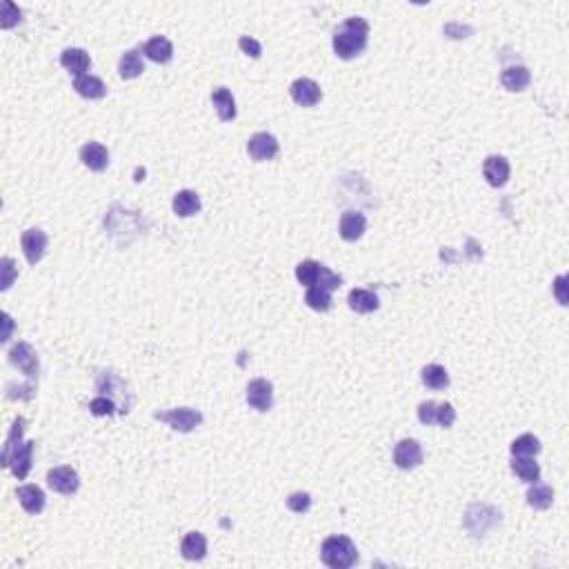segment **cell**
Masks as SVG:
<instances>
[{"instance_id":"obj_1","label":"cell","mask_w":569,"mask_h":569,"mask_svg":"<svg viewBox=\"0 0 569 569\" xmlns=\"http://www.w3.org/2000/svg\"><path fill=\"white\" fill-rule=\"evenodd\" d=\"M367 33H370V25L365 23V18L351 16V18H347L343 27L333 33V52L343 60L360 56L367 47Z\"/></svg>"},{"instance_id":"obj_2","label":"cell","mask_w":569,"mask_h":569,"mask_svg":"<svg viewBox=\"0 0 569 569\" xmlns=\"http://www.w3.org/2000/svg\"><path fill=\"white\" fill-rule=\"evenodd\" d=\"M321 558L331 569H347V567H351L358 560V551H356V545L351 543V538H347V536H329L323 543Z\"/></svg>"},{"instance_id":"obj_3","label":"cell","mask_w":569,"mask_h":569,"mask_svg":"<svg viewBox=\"0 0 569 569\" xmlns=\"http://www.w3.org/2000/svg\"><path fill=\"white\" fill-rule=\"evenodd\" d=\"M158 421L167 423L172 429L187 433L192 429H196L200 423H203V416H200L198 409H189V407H180V409H172V411H162L156 414Z\"/></svg>"},{"instance_id":"obj_4","label":"cell","mask_w":569,"mask_h":569,"mask_svg":"<svg viewBox=\"0 0 569 569\" xmlns=\"http://www.w3.org/2000/svg\"><path fill=\"white\" fill-rule=\"evenodd\" d=\"M47 485L58 494L72 496L80 487V478L72 467H54V470L47 472Z\"/></svg>"},{"instance_id":"obj_5","label":"cell","mask_w":569,"mask_h":569,"mask_svg":"<svg viewBox=\"0 0 569 569\" xmlns=\"http://www.w3.org/2000/svg\"><path fill=\"white\" fill-rule=\"evenodd\" d=\"M247 403L256 411H270L274 403V387L270 380L256 378L247 385Z\"/></svg>"},{"instance_id":"obj_6","label":"cell","mask_w":569,"mask_h":569,"mask_svg":"<svg viewBox=\"0 0 569 569\" xmlns=\"http://www.w3.org/2000/svg\"><path fill=\"white\" fill-rule=\"evenodd\" d=\"M278 140L272 136V133L267 131H260V133H254L252 138L247 143V152L254 160L263 162V160H272L278 156Z\"/></svg>"},{"instance_id":"obj_7","label":"cell","mask_w":569,"mask_h":569,"mask_svg":"<svg viewBox=\"0 0 569 569\" xmlns=\"http://www.w3.org/2000/svg\"><path fill=\"white\" fill-rule=\"evenodd\" d=\"M394 463H396L398 470H414V467H418L423 463L421 443L411 441V438L400 441L394 449Z\"/></svg>"},{"instance_id":"obj_8","label":"cell","mask_w":569,"mask_h":569,"mask_svg":"<svg viewBox=\"0 0 569 569\" xmlns=\"http://www.w3.org/2000/svg\"><path fill=\"white\" fill-rule=\"evenodd\" d=\"M289 94L294 98V103L300 105V107H314L318 100H321V96H323L321 87H318L311 78H298V80H294L292 87H289Z\"/></svg>"},{"instance_id":"obj_9","label":"cell","mask_w":569,"mask_h":569,"mask_svg":"<svg viewBox=\"0 0 569 569\" xmlns=\"http://www.w3.org/2000/svg\"><path fill=\"white\" fill-rule=\"evenodd\" d=\"M21 245H23V252H25V258L29 265H36L40 263V258L45 256V249H47V236L43 229H27L21 238Z\"/></svg>"},{"instance_id":"obj_10","label":"cell","mask_w":569,"mask_h":569,"mask_svg":"<svg viewBox=\"0 0 569 569\" xmlns=\"http://www.w3.org/2000/svg\"><path fill=\"white\" fill-rule=\"evenodd\" d=\"M9 360H11V365L18 367L25 376H29V378L38 376V358H36V354H33L31 345L18 343L9 351Z\"/></svg>"},{"instance_id":"obj_11","label":"cell","mask_w":569,"mask_h":569,"mask_svg":"<svg viewBox=\"0 0 569 569\" xmlns=\"http://www.w3.org/2000/svg\"><path fill=\"white\" fill-rule=\"evenodd\" d=\"M509 162L503 156H487L482 162V174L492 187H503L509 180Z\"/></svg>"},{"instance_id":"obj_12","label":"cell","mask_w":569,"mask_h":569,"mask_svg":"<svg viewBox=\"0 0 569 569\" xmlns=\"http://www.w3.org/2000/svg\"><path fill=\"white\" fill-rule=\"evenodd\" d=\"M80 160L92 172H103L109 165V152L100 143H85L80 147Z\"/></svg>"},{"instance_id":"obj_13","label":"cell","mask_w":569,"mask_h":569,"mask_svg":"<svg viewBox=\"0 0 569 569\" xmlns=\"http://www.w3.org/2000/svg\"><path fill=\"white\" fill-rule=\"evenodd\" d=\"M338 229H341V238L343 241H347V243H354V241H358L363 233H365V229H367V221H365V216L360 214V211H345L343 216H341V225H338Z\"/></svg>"},{"instance_id":"obj_14","label":"cell","mask_w":569,"mask_h":569,"mask_svg":"<svg viewBox=\"0 0 569 569\" xmlns=\"http://www.w3.org/2000/svg\"><path fill=\"white\" fill-rule=\"evenodd\" d=\"M60 65L78 78V76H85L92 60H89V54L85 52V49L72 47V49H65V52L60 54Z\"/></svg>"},{"instance_id":"obj_15","label":"cell","mask_w":569,"mask_h":569,"mask_svg":"<svg viewBox=\"0 0 569 569\" xmlns=\"http://www.w3.org/2000/svg\"><path fill=\"white\" fill-rule=\"evenodd\" d=\"M16 496H18L21 505L27 514H40L45 509V492L38 485H23V487H18V492H16Z\"/></svg>"},{"instance_id":"obj_16","label":"cell","mask_w":569,"mask_h":569,"mask_svg":"<svg viewBox=\"0 0 569 569\" xmlns=\"http://www.w3.org/2000/svg\"><path fill=\"white\" fill-rule=\"evenodd\" d=\"M180 554L187 560H203L207 554V538L200 531H189L180 543Z\"/></svg>"},{"instance_id":"obj_17","label":"cell","mask_w":569,"mask_h":569,"mask_svg":"<svg viewBox=\"0 0 569 569\" xmlns=\"http://www.w3.org/2000/svg\"><path fill=\"white\" fill-rule=\"evenodd\" d=\"M529 80H531L529 70L523 65L505 67L503 74H500V82H503V87L509 92H523L529 85Z\"/></svg>"},{"instance_id":"obj_18","label":"cell","mask_w":569,"mask_h":569,"mask_svg":"<svg viewBox=\"0 0 569 569\" xmlns=\"http://www.w3.org/2000/svg\"><path fill=\"white\" fill-rule=\"evenodd\" d=\"M33 445H36V443H25L23 447L16 449L13 454H11V458H9V465H7V467H11L13 476L18 478V480L27 478V474H29V470H31Z\"/></svg>"},{"instance_id":"obj_19","label":"cell","mask_w":569,"mask_h":569,"mask_svg":"<svg viewBox=\"0 0 569 569\" xmlns=\"http://www.w3.org/2000/svg\"><path fill=\"white\" fill-rule=\"evenodd\" d=\"M211 103H214L216 111H219V118L223 123H229V121L236 118V103H233V96H231L229 89H225V87L214 89Z\"/></svg>"},{"instance_id":"obj_20","label":"cell","mask_w":569,"mask_h":569,"mask_svg":"<svg viewBox=\"0 0 569 569\" xmlns=\"http://www.w3.org/2000/svg\"><path fill=\"white\" fill-rule=\"evenodd\" d=\"M172 207H174V214L180 216V219H189V216L200 211V198L192 189H182L174 196Z\"/></svg>"},{"instance_id":"obj_21","label":"cell","mask_w":569,"mask_h":569,"mask_svg":"<svg viewBox=\"0 0 569 569\" xmlns=\"http://www.w3.org/2000/svg\"><path fill=\"white\" fill-rule=\"evenodd\" d=\"M143 52L149 60H154V62H170L174 56V47L165 36H154L152 40L145 43Z\"/></svg>"},{"instance_id":"obj_22","label":"cell","mask_w":569,"mask_h":569,"mask_svg":"<svg viewBox=\"0 0 569 569\" xmlns=\"http://www.w3.org/2000/svg\"><path fill=\"white\" fill-rule=\"evenodd\" d=\"M74 89L82 96V98H89V100H98V98H103L107 94V87H105V82L96 78V76H78L74 80Z\"/></svg>"},{"instance_id":"obj_23","label":"cell","mask_w":569,"mask_h":569,"mask_svg":"<svg viewBox=\"0 0 569 569\" xmlns=\"http://www.w3.org/2000/svg\"><path fill=\"white\" fill-rule=\"evenodd\" d=\"M347 303L358 314H370V311L378 309V296L370 289H351Z\"/></svg>"},{"instance_id":"obj_24","label":"cell","mask_w":569,"mask_h":569,"mask_svg":"<svg viewBox=\"0 0 569 569\" xmlns=\"http://www.w3.org/2000/svg\"><path fill=\"white\" fill-rule=\"evenodd\" d=\"M512 472L518 478H521V480L529 482V485L538 482V478H541V467H538V463L534 460V458H529V456H516L514 463H512Z\"/></svg>"},{"instance_id":"obj_25","label":"cell","mask_w":569,"mask_h":569,"mask_svg":"<svg viewBox=\"0 0 569 569\" xmlns=\"http://www.w3.org/2000/svg\"><path fill=\"white\" fill-rule=\"evenodd\" d=\"M118 72H121V78H125V80L138 78L145 72L143 58H140V54L136 52V49H129V52L123 54L121 65H118Z\"/></svg>"},{"instance_id":"obj_26","label":"cell","mask_w":569,"mask_h":569,"mask_svg":"<svg viewBox=\"0 0 569 569\" xmlns=\"http://www.w3.org/2000/svg\"><path fill=\"white\" fill-rule=\"evenodd\" d=\"M321 270L323 265L316 263V260H303L298 267H296V278L300 284H305V287H316L318 284V278H321Z\"/></svg>"},{"instance_id":"obj_27","label":"cell","mask_w":569,"mask_h":569,"mask_svg":"<svg viewBox=\"0 0 569 569\" xmlns=\"http://www.w3.org/2000/svg\"><path fill=\"white\" fill-rule=\"evenodd\" d=\"M421 378L429 390H445L449 385V374L441 365H427L421 374Z\"/></svg>"},{"instance_id":"obj_28","label":"cell","mask_w":569,"mask_h":569,"mask_svg":"<svg viewBox=\"0 0 569 569\" xmlns=\"http://www.w3.org/2000/svg\"><path fill=\"white\" fill-rule=\"evenodd\" d=\"M527 503L534 509H549L551 503H554V492H551V487H547V485H536V487L527 492Z\"/></svg>"},{"instance_id":"obj_29","label":"cell","mask_w":569,"mask_h":569,"mask_svg":"<svg viewBox=\"0 0 569 569\" xmlns=\"http://www.w3.org/2000/svg\"><path fill=\"white\" fill-rule=\"evenodd\" d=\"M541 451V441L536 436H531V433H523L521 438H516L512 443V454L514 456H529L534 458Z\"/></svg>"},{"instance_id":"obj_30","label":"cell","mask_w":569,"mask_h":569,"mask_svg":"<svg viewBox=\"0 0 569 569\" xmlns=\"http://www.w3.org/2000/svg\"><path fill=\"white\" fill-rule=\"evenodd\" d=\"M305 303L314 309V311H327L331 307V296L327 289L323 287H309L307 294H305Z\"/></svg>"},{"instance_id":"obj_31","label":"cell","mask_w":569,"mask_h":569,"mask_svg":"<svg viewBox=\"0 0 569 569\" xmlns=\"http://www.w3.org/2000/svg\"><path fill=\"white\" fill-rule=\"evenodd\" d=\"M23 427H25V421H23V418H16V421H13V427H11V433H9V438H7V445H5V456H3V465H5V467L9 465V458H11L13 451L21 447V445H16V443H21Z\"/></svg>"},{"instance_id":"obj_32","label":"cell","mask_w":569,"mask_h":569,"mask_svg":"<svg viewBox=\"0 0 569 569\" xmlns=\"http://www.w3.org/2000/svg\"><path fill=\"white\" fill-rule=\"evenodd\" d=\"M18 21H21V9L16 7L13 3H9V0H5V3H3V13H0V27H3V29H11Z\"/></svg>"},{"instance_id":"obj_33","label":"cell","mask_w":569,"mask_h":569,"mask_svg":"<svg viewBox=\"0 0 569 569\" xmlns=\"http://www.w3.org/2000/svg\"><path fill=\"white\" fill-rule=\"evenodd\" d=\"M287 507L296 514H305L311 507V496L307 492H296L287 498Z\"/></svg>"},{"instance_id":"obj_34","label":"cell","mask_w":569,"mask_h":569,"mask_svg":"<svg viewBox=\"0 0 569 569\" xmlns=\"http://www.w3.org/2000/svg\"><path fill=\"white\" fill-rule=\"evenodd\" d=\"M341 284H343V278L338 274H333L331 270H327V267H323V270H321V278H318V287L331 292V289H338Z\"/></svg>"},{"instance_id":"obj_35","label":"cell","mask_w":569,"mask_h":569,"mask_svg":"<svg viewBox=\"0 0 569 569\" xmlns=\"http://www.w3.org/2000/svg\"><path fill=\"white\" fill-rule=\"evenodd\" d=\"M454 421H456V409L451 407L449 403H441L438 409H436V423L447 429V427L454 425Z\"/></svg>"},{"instance_id":"obj_36","label":"cell","mask_w":569,"mask_h":569,"mask_svg":"<svg viewBox=\"0 0 569 569\" xmlns=\"http://www.w3.org/2000/svg\"><path fill=\"white\" fill-rule=\"evenodd\" d=\"M436 409H438V405L433 403V400H427V403H421V407H418V421H421L423 425H431V423H436Z\"/></svg>"},{"instance_id":"obj_37","label":"cell","mask_w":569,"mask_h":569,"mask_svg":"<svg viewBox=\"0 0 569 569\" xmlns=\"http://www.w3.org/2000/svg\"><path fill=\"white\" fill-rule=\"evenodd\" d=\"M89 409L94 416H109V414H114V403L107 398H94L89 403Z\"/></svg>"},{"instance_id":"obj_38","label":"cell","mask_w":569,"mask_h":569,"mask_svg":"<svg viewBox=\"0 0 569 569\" xmlns=\"http://www.w3.org/2000/svg\"><path fill=\"white\" fill-rule=\"evenodd\" d=\"M238 45H241L243 52H245L247 56H252V58H258V56L263 54V47H260V43H258V40H254V38H249V36H243V38L238 40Z\"/></svg>"},{"instance_id":"obj_39","label":"cell","mask_w":569,"mask_h":569,"mask_svg":"<svg viewBox=\"0 0 569 569\" xmlns=\"http://www.w3.org/2000/svg\"><path fill=\"white\" fill-rule=\"evenodd\" d=\"M13 276H16L13 260H11V258H3V289H9V287H11Z\"/></svg>"},{"instance_id":"obj_40","label":"cell","mask_w":569,"mask_h":569,"mask_svg":"<svg viewBox=\"0 0 569 569\" xmlns=\"http://www.w3.org/2000/svg\"><path fill=\"white\" fill-rule=\"evenodd\" d=\"M565 282H567V278H565V276H558V278H556V284H554V292H556V298L560 300V305H567Z\"/></svg>"},{"instance_id":"obj_41","label":"cell","mask_w":569,"mask_h":569,"mask_svg":"<svg viewBox=\"0 0 569 569\" xmlns=\"http://www.w3.org/2000/svg\"><path fill=\"white\" fill-rule=\"evenodd\" d=\"M5 325H7V329H5V336H3V341H9V329H11V318L5 314Z\"/></svg>"}]
</instances>
